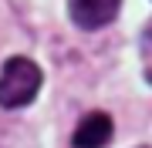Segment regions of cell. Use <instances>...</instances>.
<instances>
[{"label": "cell", "instance_id": "obj_1", "mask_svg": "<svg viewBox=\"0 0 152 148\" xmlns=\"http://www.w3.org/2000/svg\"><path fill=\"white\" fill-rule=\"evenodd\" d=\"M41 91V67L27 57H10L0 67V108H24Z\"/></svg>", "mask_w": 152, "mask_h": 148}, {"label": "cell", "instance_id": "obj_3", "mask_svg": "<svg viewBox=\"0 0 152 148\" xmlns=\"http://www.w3.org/2000/svg\"><path fill=\"white\" fill-rule=\"evenodd\" d=\"M112 142V118L105 111H91L88 118H81V125L75 128L71 145L75 148H105Z\"/></svg>", "mask_w": 152, "mask_h": 148}, {"label": "cell", "instance_id": "obj_2", "mask_svg": "<svg viewBox=\"0 0 152 148\" xmlns=\"http://www.w3.org/2000/svg\"><path fill=\"white\" fill-rule=\"evenodd\" d=\"M122 0H71V20L81 30H98L115 20Z\"/></svg>", "mask_w": 152, "mask_h": 148}]
</instances>
